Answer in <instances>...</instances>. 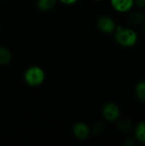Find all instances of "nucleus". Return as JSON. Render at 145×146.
I'll return each mask as SVG.
<instances>
[{
    "mask_svg": "<svg viewBox=\"0 0 145 146\" xmlns=\"http://www.w3.org/2000/svg\"><path fill=\"white\" fill-rule=\"evenodd\" d=\"M114 34L116 43L123 47H132L137 44L138 39V33L135 30L118 25Z\"/></svg>",
    "mask_w": 145,
    "mask_h": 146,
    "instance_id": "nucleus-1",
    "label": "nucleus"
},
{
    "mask_svg": "<svg viewBox=\"0 0 145 146\" xmlns=\"http://www.w3.org/2000/svg\"><path fill=\"white\" fill-rule=\"evenodd\" d=\"M72 133L74 138L79 140L84 141L90 138L91 130V127L83 121H79L73 124L72 127Z\"/></svg>",
    "mask_w": 145,
    "mask_h": 146,
    "instance_id": "nucleus-5",
    "label": "nucleus"
},
{
    "mask_svg": "<svg viewBox=\"0 0 145 146\" xmlns=\"http://www.w3.org/2000/svg\"><path fill=\"white\" fill-rule=\"evenodd\" d=\"M45 72L43 68L38 65L28 67L23 74V80L26 85L30 87H38L45 80Z\"/></svg>",
    "mask_w": 145,
    "mask_h": 146,
    "instance_id": "nucleus-2",
    "label": "nucleus"
},
{
    "mask_svg": "<svg viewBox=\"0 0 145 146\" xmlns=\"http://www.w3.org/2000/svg\"><path fill=\"white\" fill-rule=\"evenodd\" d=\"M127 21L134 26L143 24L145 21V15L144 13L139 12V11L132 12L128 15Z\"/></svg>",
    "mask_w": 145,
    "mask_h": 146,
    "instance_id": "nucleus-9",
    "label": "nucleus"
},
{
    "mask_svg": "<svg viewBox=\"0 0 145 146\" xmlns=\"http://www.w3.org/2000/svg\"><path fill=\"white\" fill-rule=\"evenodd\" d=\"M92 1H94V2H102L103 0H92Z\"/></svg>",
    "mask_w": 145,
    "mask_h": 146,
    "instance_id": "nucleus-17",
    "label": "nucleus"
},
{
    "mask_svg": "<svg viewBox=\"0 0 145 146\" xmlns=\"http://www.w3.org/2000/svg\"><path fill=\"white\" fill-rule=\"evenodd\" d=\"M134 136L138 142L145 144V121L137 124L134 129Z\"/></svg>",
    "mask_w": 145,
    "mask_h": 146,
    "instance_id": "nucleus-8",
    "label": "nucleus"
},
{
    "mask_svg": "<svg viewBox=\"0 0 145 146\" xmlns=\"http://www.w3.org/2000/svg\"><path fill=\"white\" fill-rule=\"evenodd\" d=\"M97 27L100 32L106 34H111L115 33L117 24L112 17L109 15H102L97 21Z\"/></svg>",
    "mask_w": 145,
    "mask_h": 146,
    "instance_id": "nucleus-4",
    "label": "nucleus"
},
{
    "mask_svg": "<svg viewBox=\"0 0 145 146\" xmlns=\"http://www.w3.org/2000/svg\"><path fill=\"white\" fill-rule=\"evenodd\" d=\"M144 33H145V22H144Z\"/></svg>",
    "mask_w": 145,
    "mask_h": 146,
    "instance_id": "nucleus-18",
    "label": "nucleus"
},
{
    "mask_svg": "<svg viewBox=\"0 0 145 146\" xmlns=\"http://www.w3.org/2000/svg\"><path fill=\"white\" fill-rule=\"evenodd\" d=\"M91 133H93L95 134H99L103 131V125L100 122H97L93 126L92 129H91Z\"/></svg>",
    "mask_w": 145,
    "mask_h": 146,
    "instance_id": "nucleus-13",
    "label": "nucleus"
},
{
    "mask_svg": "<svg viewBox=\"0 0 145 146\" xmlns=\"http://www.w3.org/2000/svg\"><path fill=\"white\" fill-rule=\"evenodd\" d=\"M117 127L123 132L130 131L132 127V123L130 120L125 118V119H118L117 120Z\"/></svg>",
    "mask_w": 145,
    "mask_h": 146,
    "instance_id": "nucleus-12",
    "label": "nucleus"
},
{
    "mask_svg": "<svg viewBox=\"0 0 145 146\" xmlns=\"http://www.w3.org/2000/svg\"><path fill=\"white\" fill-rule=\"evenodd\" d=\"M57 2L66 6H71L76 4L79 2V0H57Z\"/></svg>",
    "mask_w": 145,
    "mask_h": 146,
    "instance_id": "nucleus-14",
    "label": "nucleus"
},
{
    "mask_svg": "<svg viewBox=\"0 0 145 146\" xmlns=\"http://www.w3.org/2000/svg\"><path fill=\"white\" fill-rule=\"evenodd\" d=\"M135 94L138 101L145 103V80L138 82L135 86Z\"/></svg>",
    "mask_w": 145,
    "mask_h": 146,
    "instance_id": "nucleus-11",
    "label": "nucleus"
},
{
    "mask_svg": "<svg viewBox=\"0 0 145 146\" xmlns=\"http://www.w3.org/2000/svg\"><path fill=\"white\" fill-rule=\"evenodd\" d=\"M111 7L118 13H127L134 6V0H110Z\"/></svg>",
    "mask_w": 145,
    "mask_h": 146,
    "instance_id": "nucleus-6",
    "label": "nucleus"
},
{
    "mask_svg": "<svg viewBox=\"0 0 145 146\" xmlns=\"http://www.w3.org/2000/svg\"><path fill=\"white\" fill-rule=\"evenodd\" d=\"M134 139H131V138H129V139H126V141H125V145L126 146H133L135 145V144H136V142H135V140H133Z\"/></svg>",
    "mask_w": 145,
    "mask_h": 146,
    "instance_id": "nucleus-16",
    "label": "nucleus"
},
{
    "mask_svg": "<svg viewBox=\"0 0 145 146\" xmlns=\"http://www.w3.org/2000/svg\"><path fill=\"white\" fill-rule=\"evenodd\" d=\"M12 60L11 51L4 46H0V66L8 65Z\"/></svg>",
    "mask_w": 145,
    "mask_h": 146,
    "instance_id": "nucleus-10",
    "label": "nucleus"
},
{
    "mask_svg": "<svg viewBox=\"0 0 145 146\" xmlns=\"http://www.w3.org/2000/svg\"><path fill=\"white\" fill-rule=\"evenodd\" d=\"M57 0H37L36 6L42 12H49L56 6Z\"/></svg>",
    "mask_w": 145,
    "mask_h": 146,
    "instance_id": "nucleus-7",
    "label": "nucleus"
},
{
    "mask_svg": "<svg viewBox=\"0 0 145 146\" xmlns=\"http://www.w3.org/2000/svg\"><path fill=\"white\" fill-rule=\"evenodd\" d=\"M134 5L138 8H145V0H134Z\"/></svg>",
    "mask_w": 145,
    "mask_h": 146,
    "instance_id": "nucleus-15",
    "label": "nucleus"
},
{
    "mask_svg": "<svg viewBox=\"0 0 145 146\" xmlns=\"http://www.w3.org/2000/svg\"><path fill=\"white\" fill-rule=\"evenodd\" d=\"M102 115L103 118L109 122L117 121V120L120 119L121 116V110L116 104L113 102H109L103 106Z\"/></svg>",
    "mask_w": 145,
    "mask_h": 146,
    "instance_id": "nucleus-3",
    "label": "nucleus"
}]
</instances>
